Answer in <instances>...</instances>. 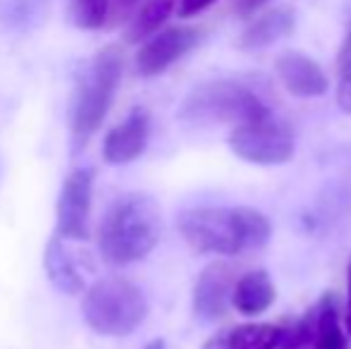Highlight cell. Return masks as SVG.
I'll list each match as a JSON object with an SVG mask.
<instances>
[{
  "label": "cell",
  "mask_w": 351,
  "mask_h": 349,
  "mask_svg": "<svg viewBox=\"0 0 351 349\" xmlns=\"http://www.w3.org/2000/svg\"><path fill=\"white\" fill-rule=\"evenodd\" d=\"M184 242L201 254H220V256H234V254L261 249L270 239V220L261 210L249 206H199L186 208L177 218Z\"/></svg>",
  "instance_id": "cell-1"
},
{
  "label": "cell",
  "mask_w": 351,
  "mask_h": 349,
  "mask_svg": "<svg viewBox=\"0 0 351 349\" xmlns=\"http://www.w3.org/2000/svg\"><path fill=\"white\" fill-rule=\"evenodd\" d=\"M162 234L160 206L151 194L132 191L108 208L98 230V249L110 265H130L146 258Z\"/></svg>",
  "instance_id": "cell-2"
},
{
  "label": "cell",
  "mask_w": 351,
  "mask_h": 349,
  "mask_svg": "<svg viewBox=\"0 0 351 349\" xmlns=\"http://www.w3.org/2000/svg\"><path fill=\"white\" fill-rule=\"evenodd\" d=\"M122 70H125L122 51L117 46H106L79 72L70 101V115H67L70 136L77 151L86 146V141L96 134L106 120L117 88H120Z\"/></svg>",
  "instance_id": "cell-3"
},
{
  "label": "cell",
  "mask_w": 351,
  "mask_h": 349,
  "mask_svg": "<svg viewBox=\"0 0 351 349\" xmlns=\"http://www.w3.org/2000/svg\"><path fill=\"white\" fill-rule=\"evenodd\" d=\"M82 316L96 335L125 337L146 321V294L127 278H101L84 292Z\"/></svg>",
  "instance_id": "cell-4"
},
{
  "label": "cell",
  "mask_w": 351,
  "mask_h": 349,
  "mask_svg": "<svg viewBox=\"0 0 351 349\" xmlns=\"http://www.w3.org/2000/svg\"><path fill=\"white\" fill-rule=\"evenodd\" d=\"M270 110L251 88L239 82H204L186 93L180 120L189 125H249L268 120Z\"/></svg>",
  "instance_id": "cell-5"
},
{
  "label": "cell",
  "mask_w": 351,
  "mask_h": 349,
  "mask_svg": "<svg viewBox=\"0 0 351 349\" xmlns=\"http://www.w3.org/2000/svg\"><path fill=\"white\" fill-rule=\"evenodd\" d=\"M230 149L241 160L254 165H282L294 156V134L287 125L273 117L234 127L230 134Z\"/></svg>",
  "instance_id": "cell-6"
},
{
  "label": "cell",
  "mask_w": 351,
  "mask_h": 349,
  "mask_svg": "<svg viewBox=\"0 0 351 349\" xmlns=\"http://www.w3.org/2000/svg\"><path fill=\"white\" fill-rule=\"evenodd\" d=\"M93 196V170L77 168L62 182L58 196V230L65 239H86L88 237V215H91Z\"/></svg>",
  "instance_id": "cell-7"
},
{
  "label": "cell",
  "mask_w": 351,
  "mask_h": 349,
  "mask_svg": "<svg viewBox=\"0 0 351 349\" xmlns=\"http://www.w3.org/2000/svg\"><path fill=\"white\" fill-rule=\"evenodd\" d=\"M201 41V29L196 27H167L156 32L141 43L136 53V72L141 77L162 75L167 67L186 56Z\"/></svg>",
  "instance_id": "cell-8"
},
{
  "label": "cell",
  "mask_w": 351,
  "mask_h": 349,
  "mask_svg": "<svg viewBox=\"0 0 351 349\" xmlns=\"http://www.w3.org/2000/svg\"><path fill=\"white\" fill-rule=\"evenodd\" d=\"M234 270L225 261H213L201 270L194 285V313L204 321H215L227 313L234 294Z\"/></svg>",
  "instance_id": "cell-9"
},
{
  "label": "cell",
  "mask_w": 351,
  "mask_h": 349,
  "mask_svg": "<svg viewBox=\"0 0 351 349\" xmlns=\"http://www.w3.org/2000/svg\"><path fill=\"white\" fill-rule=\"evenodd\" d=\"M151 134V115L143 108H134L122 122H117L103 139V160L110 165H127L146 151Z\"/></svg>",
  "instance_id": "cell-10"
},
{
  "label": "cell",
  "mask_w": 351,
  "mask_h": 349,
  "mask_svg": "<svg viewBox=\"0 0 351 349\" xmlns=\"http://www.w3.org/2000/svg\"><path fill=\"white\" fill-rule=\"evenodd\" d=\"M275 72H278L282 86L299 98H318L330 86L323 67L313 58L304 56L299 51L280 53L278 60H275Z\"/></svg>",
  "instance_id": "cell-11"
},
{
  "label": "cell",
  "mask_w": 351,
  "mask_h": 349,
  "mask_svg": "<svg viewBox=\"0 0 351 349\" xmlns=\"http://www.w3.org/2000/svg\"><path fill=\"white\" fill-rule=\"evenodd\" d=\"M285 328L275 323H244L220 330L206 340L204 349H280Z\"/></svg>",
  "instance_id": "cell-12"
},
{
  "label": "cell",
  "mask_w": 351,
  "mask_h": 349,
  "mask_svg": "<svg viewBox=\"0 0 351 349\" xmlns=\"http://www.w3.org/2000/svg\"><path fill=\"white\" fill-rule=\"evenodd\" d=\"M43 268L53 287H58L62 294H82L86 292V282L77 265V258L70 254L65 244V237L56 232V237L48 239L46 252H43Z\"/></svg>",
  "instance_id": "cell-13"
},
{
  "label": "cell",
  "mask_w": 351,
  "mask_h": 349,
  "mask_svg": "<svg viewBox=\"0 0 351 349\" xmlns=\"http://www.w3.org/2000/svg\"><path fill=\"white\" fill-rule=\"evenodd\" d=\"M275 302V285L265 270H254L237 280L234 294H232V306L241 316H258L268 311Z\"/></svg>",
  "instance_id": "cell-14"
},
{
  "label": "cell",
  "mask_w": 351,
  "mask_h": 349,
  "mask_svg": "<svg viewBox=\"0 0 351 349\" xmlns=\"http://www.w3.org/2000/svg\"><path fill=\"white\" fill-rule=\"evenodd\" d=\"M294 29V12L287 8H275L256 17L249 27L244 29L239 38V46L244 51H261V48L273 46L275 41L285 38Z\"/></svg>",
  "instance_id": "cell-15"
},
{
  "label": "cell",
  "mask_w": 351,
  "mask_h": 349,
  "mask_svg": "<svg viewBox=\"0 0 351 349\" xmlns=\"http://www.w3.org/2000/svg\"><path fill=\"white\" fill-rule=\"evenodd\" d=\"M315 313H318V335L313 349H349V335L339 321L335 292H323V297L315 302Z\"/></svg>",
  "instance_id": "cell-16"
},
{
  "label": "cell",
  "mask_w": 351,
  "mask_h": 349,
  "mask_svg": "<svg viewBox=\"0 0 351 349\" xmlns=\"http://www.w3.org/2000/svg\"><path fill=\"white\" fill-rule=\"evenodd\" d=\"M175 8H177V0H143L141 8L136 10L134 17H132L127 38H130L132 43L151 38L153 34L167 22V17H170Z\"/></svg>",
  "instance_id": "cell-17"
},
{
  "label": "cell",
  "mask_w": 351,
  "mask_h": 349,
  "mask_svg": "<svg viewBox=\"0 0 351 349\" xmlns=\"http://www.w3.org/2000/svg\"><path fill=\"white\" fill-rule=\"evenodd\" d=\"M72 19L79 29H101L110 19L108 0H72Z\"/></svg>",
  "instance_id": "cell-18"
},
{
  "label": "cell",
  "mask_w": 351,
  "mask_h": 349,
  "mask_svg": "<svg viewBox=\"0 0 351 349\" xmlns=\"http://www.w3.org/2000/svg\"><path fill=\"white\" fill-rule=\"evenodd\" d=\"M315 335H318V313L313 306L285 333L280 349H313Z\"/></svg>",
  "instance_id": "cell-19"
},
{
  "label": "cell",
  "mask_w": 351,
  "mask_h": 349,
  "mask_svg": "<svg viewBox=\"0 0 351 349\" xmlns=\"http://www.w3.org/2000/svg\"><path fill=\"white\" fill-rule=\"evenodd\" d=\"M108 3H110V19H108V24H120L132 17V12L139 8L141 0H108Z\"/></svg>",
  "instance_id": "cell-20"
},
{
  "label": "cell",
  "mask_w": 351,
  "mask_h": 349,
  "mask_svg": "<svg viewBox=\"0 0 351 349\" xmlns=\"http://www.w3.org/2000/svg\"><path fill=\"white\" fill-rule=\"evenodd\" d=\"M337 103L344 112L351 115V62L347 67H342V77L337 84Z\"/></svg>",
  "instance_id": "cell-21"
},
{
  "label": "cell",
  "mask_w": 351,
  "mask_h": 349,
  "mask_svg": "<svg viewBox=\"0 0 351 349\" xmlns=\"http://www.w3.org/2000/svg\"><path fill=\"white\" fill-rule=\"evenodd\" d=\"M265 3H268V0H232V8H234V12L239 14V17L249 19V17H254Z\"/></svg>",
  "instance_id": "cell-22"
},
{
  "label": "cell",
  "mask_w": 351,
  "mask_h": 349,
  "mask_svg": "<svg viewBox=\"0 0 351 349\" xmlns=\"http://www.w3.org/2000/svg\"><path fill=\"white\" fill-rule=\"evenodd\" d=\"M213 3L215 0H180V17H194L206 8H210Z\"/></svg>",
  "instance_id": "cell-23"
},
{
  "label": "cell",
  "mask_w": 351,
  "mask_h": 349,
  "mask_svg": "<svg viewBox=\"0 0 351 349\" xmlns=\"http://www.w3.org/2000/svg\"><path fill=\"white\" fill-rule=\"evenodd\" d=\"M349 62H351V27L342 41V48H339V67H347Z\"/></svg>",
  "instance_id": "cell-24"
},
{
  "label": "cell",
  "mask_w": 351,
  "mask_h": 349,
  "mask_svg": "<svg viewBox=\"0 0 351 349\" xmlns=\"http://www.w3.org/2000/svg\"><path fill=\"white\" fill-rule=\"evenodd\" d=\"M347 287H349V297H347V311H344V328H347V335L351 340V261L347 268Z\"/></svg>",
  "instance_id": "cell-25"
},
{
  "label": "cell",
  "mask_w": 351,
  "mask_h": 349,
  "mask_svg": "<svg viewBox=\"0 0 351 349\" xmlns=\"http://www.w3.org/2000/svg\"><path fill=\"white\" fill-rule=\"evenodd\" d=\"M143 349H167V347H165V340H160V337H158V340H151V342H148V345L143 347Z\"/></svg>",
  "instance_id": "cell-26"
}]
</instances>
